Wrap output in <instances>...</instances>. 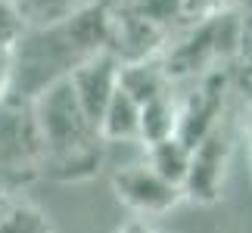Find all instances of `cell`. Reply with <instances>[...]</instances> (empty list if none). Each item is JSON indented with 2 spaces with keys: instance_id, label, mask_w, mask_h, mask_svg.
<instances>
[{
  "instance_id": "6da1fadb",
  "label": "cell",
  "mask_w": 252,
  "mask_h": 233,
  "mask_svg": "<svg viewBox=\"0 0 252 233\" xmlns=\"http://www.w3.org/2000/svg\"><path fill=\"white\" fill-rule=\"evenodd\" d=\"M34 124L41 134L44 159L53 168H81V174L94 168V143L100 134L81 115L69 78H60L44 90L34 106Z\"/></svg>"
},
{
  "instance_id": "7a4b0ae2",
  "label": "cell",
  "mask_w": 252,
  "mask_h": 233,
  "mask_svg": "<svg viewBox=\"0 0 252 233\" xmlns=\"http://www.w3.org/2000/svg\"><path fill=\"white\" fill-rule=\"evenodd\" d=\"M234 53H240V16L234 9H224V13L206 19L187 41L174 47L165 62V75L171 81L174 75L202 72L209 62L227 59Z\"/></svg>"
},
{
  "instance_id": "3957f363",
  "label": "cell",
  "mask_w": 252,
  "mask_h": 233,
  "mask_svg": "<svg viewBox=\"0 0 252 233\" xmlns=\"http://www.w3.org/2000/svg\"><path fill=\"white\" fill-rule=\"evenodd\" d=\"M72 84V93L78 100V109L87 124L100 134V118L109 106L115 87H119V59L109 53H94L87 62H81L72 75H65Z\"/></svg>"
},
{
  "instance_id": "277c9868",
  "label": "cell",
  "mask_w": 252,
  "mask_h": 233,
  "mask_svg": "<svg viewBox=\"0 0 252 233\" xmlns=\"http://www.w3.org/2000/svg\"><path fill=\"white\" fill-rule=\"evenodd\" d=\"M221 106H224V78L209 75L202 87L184 106H178V137L184 146H196L221 124Z\"/></svg>"
},
{
  "instance_id": "5b68a950",
  "label": "cell",
  "mask_w": 252,
  "mask_h": 233,
  "mask_svg": "<svg viewBox=\"0 0 252 233\" xmlns=\"http://www.w3.org/2000/svg\"><path fill=\"white\" fill-rule=\"evenodd\" d=\"M227 134L221 131V124L209 134L206 140H199L190 149V168L184 177V193L199 202H212L221 190V177H224V165H227Z\"/></svg>"
},
{
  "instance_id": "8992f818",
  "label": "cell",
  "mask_w": 252,
  "mask_h": 233,
  "mask_svg": "<svg viewBox=\"0 0 252 233\" xmlns=\"http://www.w3.org/2000/svg\"><path fill=\"white\" fill-rule=\"evenodd\" d=\"M112 187L131 208L147 211V215L168 211L171 205H178L181 196H184L178 187H171L168 180H162L150 165H128V168L115 171Z\"/></svg>"
},
{
  "instance_id": "52a82bcc",
  "label": "cell",
  "mask_w": 252,
  "mask_h": 233,
  "mask_svg": "<svg viewBox=\"0 0 252 233\" xmlns=\"http://www.w3.org/2000/svg\"><path fill=\"white\" fill-rule=\"evenodd\" d=\"M34 159H44L34 112H22L19 106L0 100V162L16 168Z\"/></svg>"
},
{
  "instance_id": "ba28073f",
  "label": "cell",
  "mask_w": 252,
  "mask_h": 233,
  "mask_svg": "<svg viewBox=\"0 0 252 233\" xmlns=\"http://www.w3.org/2000/svg\"><path fill=\"white\" fill-rule=\"evenodd\" d=\"M119 87L131 96L137 106L156 100V96L168 93V75L162 65L137 59L131 65H119Z\"/></svg>"
},
{
  "instance_id": "9c48e42d",
  "label": "cell",
  "mask_w": 252,
  "mask_h": 233,
  "mask_svg": "<svg viewBox=\"0 0 252 233\" xmlns=\"http://www.w3.org/2000/svg\"><path fill=\"white\" fill-rule=\"evenodd\" d=\"M140 131V106L122 87H115L109 106L100 118V137L106 140H137Z\"/></svg>"
},
{
  "instance_id": "30bf717a",
  "label": "cell",
  "mask_w": 252,
  "mask_h": 233,
  "mask_svg": "<svg viewBox=\"0 0 252 233\" xmlns=\"http://www.w3.org/2000/svg\"><path fill=\"white\" fill-rule=\"evenodd\" d=\"M174 131H178V103H174L171 90L140 106L137 140H143V143H150V146H153V143H159V140L174 137Z\"/></svg>"
},
{
  "instance_id": "8fae6325",
  "label": "cell",
  "mask_w": 252,
  "mask_h": 233,
  "mask_svg": "<svg viewBox=\"0 0 252 233\" xmlns=\"http://www.w3.org/2000/svg\"><path fill=\"white\" fill-rule=\"evenodd\" d=\"M150 168L159 174L162 180H168L171 187H184V177H187V168H190V146H184L178 137H168V140H159L150 146ZM184 193V190H181Z\"/></svg>"
},
{
  "instance_id": "7c38bea8",
  "label": "cell",
  "mask_w": 252,
  "mask_h": 233,
  "mask_svg": "<svg viewBox=\"0 0 252 233\" xmlns=\"http://www.w3.org/2000/svg\"><path fill=\"white\" fill-rule=\"evenodd\" d=\"M65 34H69V41L78 47V50L96 53L106 41H109V19H106L103 9L91 6V9H84L78 16H69Z\"/></svg>"
},
{
  "instance_id": "4fadbf2b",
  "label": "cell",
  "mask_w": 252,
  "mask_h": 233,
  "mask_svg": "<svg viewBox=\"0 0 252 233\" xmlns=\"http://www.w3.org/2000/svg\"><path fill=\"white\" fill-rule=\"evenodd\" d=\"M0 233H50L47 221L28 205H9V211L0 218Z\"/></svg>"
},
{
  "instance_id": "5bb4252c",
  "label": "cell",
  "mask_w": 252,
  "mask_h": 233,
  "mask_svg": "<svg viewBox=\"0 0 252 233\" xmlns=\"http://www.w3.org/2000/svg\"><path fill=\"white\" fill-rule=\"evenodd\" d=\"M19 16H22V22H50V19H60L65 9H69V0H9Z\"/></svg>"
},
{
  "instance_id": "9a60e30c",
  "label": "cell",
  "mask_w": 252,
  "mask_h": 233,
  "mask_svg": "<svg viewBox=\"0 0 252 233\" xmlns=\"http://www.w3.org/2000/svg\"><path fill=\"white\" fill-rule=\"evenodd\" d=\"M22 34H25V22L19 16V9L9 0H0V47L9 50Z\"/></svg>"
},
{
  "instance_id": "2e32d148",
  "label": "cell",
  "mask_w": 252,
  "mask_h": 233,
  "mask_svg": "<svg viewBox=\"0 0 252 233\" xmlns=\"http://www.w3.org/2000/svg\"><path fill=\"white\" fill-rule=\"evenodd\" d=\"M181 3L184 0H137V19L140 22H168L181 13Z\"/></svg>"
},
{
  "instance_id": "e0dca14e",
  "label": "cell",
  "mask_w": 252,
  "mask_h": 233,
  "mask_svg": "<svg viewBox=\"0 0 252 233\" xmlns=\"http://www.w3.org/2000/svg\"><path fill=\"white\" fill-rule=\"evenodd\" d=\"M240 53L252 59V0H243V9H240Z\"/></svg>"
},
{
  "instance_id": "ac0fdd59",
  "label": "cell",
  "mask_w": 252,
  "mask_h": 233,
  "mask_svg": "<svg viewBox=\"0 0 252 233\" xmlns=\"http://www.w3.org/2000/svg\"><path fill=\"white\" fill-rule=\"evenodd\" d=\"M6 81H9V50L0 47V96L6 90Z\"/></svg>"
},
{
  "instance_id": "d6986e66",
  "label": "cell",
  "mask_w": 252,
  "mask_h": 233,
  "mask_svg": "<svg viewBox=\"0 0 252 233\" xmlns=\"http://www.w3.org/2000/svg\"><path fill=\"white\" fill-rule=\"evenodd\" d=\"M125 233H150V230H143V227H128Z\"/></svg>"
},
{
  "instance_id": "ffe728a7",
  "label": "cell",
  "mask_w": 252,
  "mask_h": 233,
  "mask_svg": "<svg viewBox=\"0 0 252 233\" xmlns=\"http://www.w3.org/2000/svg\"><path fill=\"white\" fill-rule=\"evenodd\" d=\"M249 124H252V103H249Z\"/></svg>"
}]
</instances>
